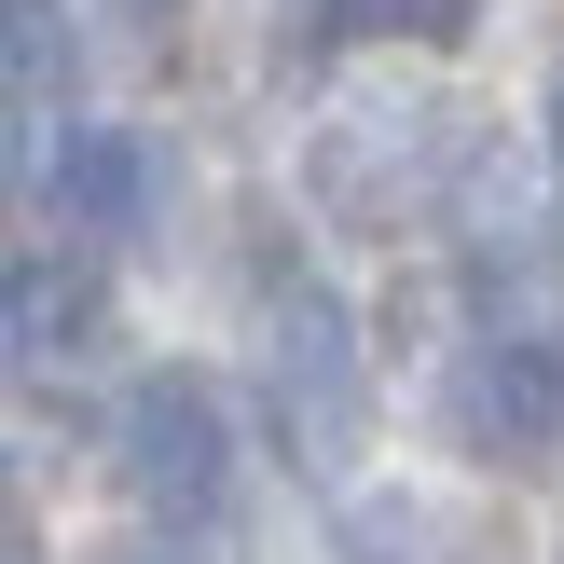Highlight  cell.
<instances>
[{"label":"cell","mask_w":564,"mask_h":564,"mask_svg":"<svg viewBox=\"0 0 564 564\" xmlns=\"http://www.w3.org/2000/svg\"><path fill=\"white\" fill-rule=\"evenodd\" d=\"M441 427H455V455L482 468H538L564 441V358L538 330H482V345H455V372H441Z\"/></svg>","instance_id":"cell-3"},{"label":"cell","mask_w":564,"mask_h":564,"mask_svg":"<svg viewBox=\"0 0 564 564\" xmlns=\"http://www.w3.org/2000/svg\"><path fill=\"white\" fill-rule=\"evenodd\" d=\"M138 14H165V0H138Z\"/></svg>","instance_id":"cell-10"},{"label":"cell","mask_w":564,"mask_h":564,"mask_svg":"<svg viewBox=\"0 0 564 564\" xmlns=\"http://www.w3.org/2000/svg\"><path fill=\"white\" fill-rule=\"evenodd\" d=\"M551 165H564V83H551Z\"/></svg>","instance_id":"cell-9"},{"label":"cell","mask_w":564,"mask_h":564,"mask_svg":"<svg viewBox=\"0 0 564 564\" xmlns=\"http://www.w3.org/2000/svg\"><path fill=\"white\" fill-rule=\"evenodd\" d=\"M317 193H330L345 220H372V235H386V220L413 207V165H386L372 124H330V138H317Z\"/></svg>","instance_id":"cell-7"},{"label":"cell","mask_w":564,"mask_h":564,"mask_svg":"<svg viewBox=\"0 0 564 564\" xmlns=\"http://www.w3.org/2000/svg\"><path fill=\"white\" fill-rule=\"evenodd\" d=\"M262 358H275V427H290V455L345 468L358 427H372V358H358V317H345L330 290H275Z\"/></svg>","instance_id":"cell-2"},{"label":"cell","mask_w":564,"mask_h":564,"mask_svg":"<svg viewBox=\"0 0 564 564\" xmlns=\"http://www.w3.org/2000/svg\"><path fill=\"white\" fill-rule=\"evenodd\" d=\"M14 330H28V358H83V345L110 330L97 262H69V248H55V262H28V275H14Z\"/></svg>","instance_id":"cell-5"},{"label":"cell","mask_w":564,"mask_h":564,"mask_svg":"<svg viewBox=\"0 0 564 564\" xmlns=\"http://www.w3.org/2000/svg\"><path fill=\"white\" fill-rule=\"evenodd\" d=\"M110 468H124L138 510L207 523L220 496H235V413H220V386L207 372H138L124 413H110Z\"/></svg>","instance_id":"cell-1"},{"label":"cell","mask_w":564,"mask_h":564,"mask_svg":"<svg viewBox=\"0 0 564 564\" xmlns=\"http://www.w3.org/2000/svg\"><path fill=\"white\" fill-rule=\"evenodd\" d=\"M42 193H55L69 235L124 248V235H152V220H165V152H152L138 124H69V138H55V165H42Z\"/></svg>","instance_id":"cell-4"},{"label":"cell","mask_w":564,"mask_h":564,"mask_svg":"<svg viewBox=\"0 0 564 564\" xmlns=\"http://www.w3.org/2000/svg\"><path fill=\"white\" fill-rule=\"evenodd\" d=\"M0 564H42V538H28V510H14V482H0Z\"/></svg>","instance_id":"cell-8"},{"label":"cell","mask_w":564,"mask_h":564,"mask_svg":"<svg viewBox=\"0 0 564 564\" xmlns=\"http://www.w3.org/2000/svg\"><path fill=\"white\" fill-rule=\"evenodd\" d=\"M69 69H83L69 0H0V97H14V110H42V97H69Z\"/></svg>","instance_id":"cell-6"},{"label":"cell","mask_w":564,"mask_h":564,"mask_svg":"<svg viewBox=\"0 0 564 564\" xmlns=\"http://www.w3.org/2000/svg\"><path fill=\"white\" fill-rule=\"evenodd\" d=\"M138 564H152V551H138Z\"/></svg>","instance_id":"cell-11"}]
</instances>
